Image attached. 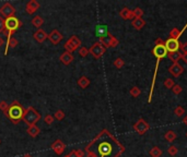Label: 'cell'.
<instances>
[{
	"label": "cell",
	"mask_w": 187,
	"mask_h": 157,
	"mask_svg": "<svg viewBox=\"0 0 187 157\" xmlns=\"http://www.w3.org/2000/svg\"><path fill=\"white\" fill-rule=\"evenodd\" d=\"M104 130H102L96 136L95 140L99 142L97 144V157H121L125 152V146L121 144L118 140L106 131V138L104 139Z\"/></svg>",
	"instance_id": "1"
},
{
	"label": "cell",
	"mask_w": 187,
	"mask_h": 157,
	"mask_svg": "<svg viewBox=\"0 0 187 157\" xmlns=\"http://www.w3.org/2000/svg\"><path fill=\"white\" fill-rule=\"evenodd\" d=\"M152 55L157 58V63H155L154 73H153V78H152V83H151V90H150V94H149L148 103H151V101H152L153 88H154V85H155V80H157V74H158V69H159L160 60L165 58V57L168 56V50H166V48H165V45H155L152 49Z\"/></svg>",
	"instance_id": "2"
},
{
	"label": "cell",
	"mask_w": 187,
	"mask_h": 157,
	"mask_svg": "<svg viewBox=\"0 0 187 157\" xmlns=\"http://www.w3.org/2000/svg\"><path fill=\"white\" fill-rule=\"evenodd\" d=\"M24 108L22 107V105L19 103V101H14L10 104L9 106L8 111L6 112V117L13 123V125H18L20 121L22 120L24 115Z\"/></svg>",
	"instance_id": "3"
},
{
	"label": "cell",
	"mask_w": 187,
	"mask_h": 157,
	"mask_svg": "<svg viewBox=\"0 0 187 157\" xmlns=\"http://www.w3.org/2000/svg\"><path fill=\"white\" fill-rule=\"evenodd\" d=\"M22 26V22L20 21L18 17H10L4 19V31L3 34L7 36V43H9L12 37L13 33L18 30L19 27Z\"/></svg>",
	"instance_id": "4"
},
{
	"label": "cell",
	"mask_w": 187,
	"mask_h": 157,
	"mask_svg": "<svg viewBox=\"0 0 187 157\" xmlns=\"http://www.w3.org/2000/svg\"><path fill=\"white\" fill-rule=\"evenodd\" d=\"M22 120H23V122L25 123L28 127L34 125H36V122H39V121L41 120V114H39L34 107L30 106V107L24 110V115H23Z\"/></svg>",
	"instance_id": "5"
},
{
	"label": "cell",
	"mask_w": 187,
	"mask_h": 157,
	"mask_svg": "<svg viewBox=\"0 0 187 157\" xmlns=\"http://www.w3.org/2000/svg\"><path fill=\"white\" fill-rule=\"evenodd\" d=\"M105 52H106V48L104 47L100 42L94 43L90 47V49H89V54L92 55L95 59H100L104 54H105Z\"/></svg>",
	"instance_id": "6"
},
{
	"label": "cell",
	"mask_w": 187,
	"mask_h": 157,
	"mask_svg": "<svg viewBox=\"0 0 187 157\" xmlns=\"http://www.w3.org/2000/svg\"><path fill=\"white\" fill-rule=\"evenodd\" d=\"M100 43L102 44V45L104 46L105 48H114L116 47L117 45L119 44V41L116 38V37L114 36V35H112L111 33H108L107 37H105V38H101L100 39Z\"/></svg>",
	"instance_id": "7"
},
{
	"label": "cell",
	"mask_w": 187,
	"mask_h": 157,
	"mask_svg": "<svg viewBox=\"0 0 187 157\" xmlns=\"http://www.w3.org/2000/svg\"><path fill=\"white\" fill-rule=\"evenodd\" d=\"M149 129H150V125H149L144 119H139V120L133 125V130H135L139 135L144 134L147 131H149Z\"/></svg>",
	"instance_id": "8"
},
{
	"label": "cell",
	"mask_w": 187,
	"mask_h": 157,
	"mask_svg": "<svg viewBox=\"0 0 187 157\" xmlns=\"http://www.w3.org/2000/svg\"><path fill=\"white\" fill-rule=\"evenodd\" d=\"M14 13H15V8L11 3H9V2L3 3L1 8H0V14L6 17V19L10 17H14Z\"/></svg>",
	"instance_id": "9"
},
{
	"label": "cell",
	"mask_w": 187,
	"mask_h": 157,
	"mask_svg": "<svg viewBox=\"0 0 187 157\" xmlns=\"http://www.w3.org/2000/svg\"><path fill=\"white\" fill-rule=\"evenodd\" d=\"M165 48L168 50V52H179V47H181V43L177 39H172V38H169L168 41L165 42Z\"/></svg>",
	"instance_id": "10"
},
{
	"label": "cell",
	"mask_w": 187,
	"mask_h": 157,
	"mask_svg": "<svg viewBox=\"0 0 187 157\" xmlns=\"http://www.w3.org/2000/svg\"><path fill=\"white\" fill-rule=\"evenodd\" d=\"M50 149L55 152V154H56V155L60 156L61 154L65 152V150H66V144H65L61 140H56L52 145H50Z\"/></svg>",
	"instance_id": "11"
},
{
	"label": "cell",
	"mask_w": 187,
	"mask_h": 157,
	"mask_svg": "<svg viewBox=\"0 0 187 157\" xmlns=\"http://www.w3.org/2000/svg\"><path fill=\"white\" fill-rule=\"evenodd\" d=\"M47 38L49 39V42L53 44V45H58L62 39V35L58 30H53L52 32L48 34Z\"/></svg>",
	"instance_id": "12"
},
{
	"label": "cell",
	"mask_w": 187,
	"mask_h": 157,
	"mask_svg": "<svg viewBox=\"0 0 187 157\" xmlns=\"http://www.w3.org/2000/svg\"><path fill=\"white\" fill-rule=\"evenodd\" d=\"M169 72H170L173 76H175V78H179L181 74H183L184 68H183V66H182L181 63H179V62L173 63V65L169 68Z\"/></svg>",
	"instance_id": "13"
},
{
	"label": "cell",
	"mask_w": 187,
	"mask_h": 157,
	"mask_svg": "<svg viewBox=\"0 0 187 157\" xmlns=\"http://www.w3.org/2000/svg\"><path fill=\"white\" fill-rule=\"evenodd\" d=\"M39 7H41L39 2H37L36 0H31V1H29L28 3H26L25 12L28 13V14H33V13H35L39 10Z\"/></svg>",
	"instance_id": "14"
},
{
	"label": "cell",
	"mask_w": 187,
	"mask_h": 157,
	"mask_svg": "<svg viewBox=\"0 0 187 157\" xmlns=\"http://www.w3.org/2000/svg\"><path fill=\"white\" fill-rule=\"evenodd\" d=\"M108 27L107 25H96L95 27V35L99 37V39L105 38L108 35Z\"/></svg>",
	"instance_id": "15"
},
{
	"label": "cell",
	"mask_w": 187,
	"mask_h": 157,
	"mask_svg": "<svg viewBox=\"0 0 187 157\" xmlns=\"http://www.w3.org/2000/svg\"><path fill=\"white\" fill-rule=\"evenodd\" d=\"M33 37H34V39L37 42V43L42 44V43H44L46 39H47L48 34L44 30H42V28H39V30H37L36 32L33 34Z\"/></svg>",
	"instance_id": "16"
},
{
	"label": "cell",
	"mask_w": 187,
	"mask_h": 157,
	"mask_svg": "<svg viewBox=\"0 0 187 157\" xmlns=\"http://www.w3.org/2000/svg\"><path fill=\"white\" fill-rule=\"evenodd\" d=\"M73 59H75L73 55L70 54V52H62L60 55V57H59V60H60L61 63H64L65 66H69L73 61Z\"/></svg>",
	"instance_id": "17"
},
{
	"label": "cell",
	"mask_w": 187,
	"mask_h": 157,
	"mask_svg": "<svg viewBox=\"0 0 187 157\" xmlns=\"http://www.w3.org/2000/svg\"><path fill=\"white\" fill-rule=\"evenodd\" d=\"M119 17L123 20H133L135 19V15H133L132 11L129 10L128 8H123L119 12Z\"/></svg>",
	"instance_id": "18"
},
{
	"label": "cell",
	"mask_w": 187,
	"mask_h": 157,
	"mask_svg": "<svg viewBox=\"0 0 187 157\" xmlns=\"http://www.w3.org/2000/svg\"><path fill=\"white\" fill-rule=\"evenodd\" d=\"M131 25L135 27V30L140 31L144 25H146V21H144L142 17H135L131 22Z\"/></svg>",
	"instance_id": "19"
},
{
	"label": "cell",
	"mask_w": 187,
	"mask_h": 157,
	"mask_svg": "<svg viewBox=\"0 0 187 157\" xmlns=\"http://www.w3.org/2000/svg\"><path fill=\"white\" fill-rule=\"evenodd\" d=\"M26 132H28L29 135L32 136V138H36V136L41 133V129H39L36 125H30V127H28V129H26Z\"/></svg>",
	"instance_id": "20"
},
{
	"label": "cell",
	"mask_w": 187,
	"mask_h": 157,
	"mask_svg": "<svg viewBox=\"0 0 187 157\" xmlns=\"http://www.w3.org/2000/svg\"><path fill=\"white\" fill-rule=\"evenodd\" d=\"M168 57L170 58L171 61H173V63L179 62L181 59H183V54L179 52H168Z\"/></svg>",
	"instance_id": "21"
},
{
	"label": "cell",
	"mask_w": 187,
	"mask_h": 157,
	"mask_svg": "<svg viewBox=\"0 0 187 157\" xmlns=\"http://www.w3.org/2000/svg\"><path fill=\"white\" fill-rule=\"evenodd\" d=\"M176 138H177L176 132L173 131V130H170V131H168L165 134H164V139H165V140L168 141V142H170V143L174 142V141L176 140Z\"/></svg>",
	"instance_id": "22"
},
{
	"label": "cell",
	"mask_w": 187,
	"mask_h": 157,
	"mask_svg": "<svg viewBox=\"0 0 187 157\" xmlns=\"http://www.w3.org/2000/svg\"><path fill=\"white\" fill-rule=\"evenodd\" d=\"M31 23H32V25L35 26V27L41 28V26L43 25V23H44V20H43V17H39V15H35V17L32 19V21H31Z\"/></svg>",
	"instance_id": "23"
},
{
	"label": "cell",
	"mask_w": 187,
	"mask_h": 157,
	"mask_svg": "<svg viewBox=\"0 0 187 157\" xmlns=\"http://www.w3.org/2000/svg\"><path fill=\"white\" fill-rule=\"evenodd\" d=\"M77 83H78V85H79L80 87L83 88V90H84V88H86L89 85H90V80H89L88 78H86V76H82L81 78H80L79 80H78Z\"/></svg>",
	"instance_id": "24"
},
{
	"label": "cell",
	"mask_w": 187,
	"mask_h": 157,
	"mask_svg": "<svg viewBox=\"0 0 187 157\" xmlns=\"http://www.w3.org/2000/svg\"><path fill=\"white\" fill-rule=\"evenodd\" d=\"M162 153H163V152H162V150L160 149L159 146H153L152 149L150 150V152H149L151 157H161Z\"/></svg>",
	"instance_id": "25"
},
{
	"label": "cell",
	"mask_w": 187,
	"mask_h": 157,
	"mask_svg": "<svg viewBox=\"0 0 187 157\" xmlns=\"http://www.w3.org/2000/svg\"><path fill=\"white\" fill-rule=\"evenodd\" d=\"M68 41L70 42V43L72 44V45L75 46V47L77 48V49L80 47V46H81V41H80V39L78 38V37L75 36V35H73V36H71L70 38L68 39Z\"/></svg>",
	"instance_id": "26"
},
{
	"label": "cell",
	"mask_w": 187,
	"mask_h": 157,
	"mask_svg": "<svg viewBox=\"0 0 187 157\" xmlns=\"http://www.w3.org/2000/svg\"><path fill=\"white\" fill-rule=\"evenodd\" d=\"M129 93H130V95L132 97H139L140 94H141V90L138 86H132L130 88V91H129Z\"/></svg>",
	"instance_id": "27"
},
{
	"label": "cell",
	"mask_w": 187,
	"mask_h": 157,
	"mask_svg": "<svg viewBox=\"0 0 187 157\" xmlns=\"http://www.w3.org/2000/svg\"><path fill=\"white\" fill-rule=\"evenodd\" d=\"M169 38L177 39V41H179V28L174 27L173 30H171V32H170V37H169Z\"/></svg>",
	"instance_id": "28"
},
{
	"label": "cell",
	"mask_w": 187,
	"mask_h": 157,
	"mask_svg": "<svg viewBox=\"0 0 187 157\" xmlns=\"http://www.w3.org/2000/svg\"><path fill=\"white\" fill-rule=\"evenodd\" d=\"M65 117H66V115H65L64 110H61V109L56 110V112L54 114V118L56 119V120H58V121H61Z\"/></svg>",
	"instance_id": "29"
},
{
	"label": "cell",
	"mask_w": 187,
	"mask_h": 157,
	"mask_svg": "<svg viewBox=\"0 0 187 157\" xmlns=\"http://www.w3.org/2000/svg\"><path fill=\"white\" fill-rule=\"evenodd\" d=\"M64 47H65V49H66V52H70V54H71V52H73L75 49H77V48H75V46H73L72 44H71L69 41L66 42V44H65Z\"/></svg>",
	"instance_id": "30"
},
{
	"label": "cell",
	"mask_w": 187,
	"mask_h": 157,
	"mask_svg": "<svg viewBox=\"0 0 187 157\" xmlns=\"http://www.w3.org/2000/svg\"><path fill=\"white\" fill-rule=\"evenodd\" d=\"M174 114L176 117H182L185 114V109H184V107H182V106H177L174 109Z\"/></svg>",
	"instance_id": "31"
},
{
	"label": "cell",
	"mask_w": 187,
	"mask_h": 157,
	"mask_svg": "<svg viewBox=\"0 0 187 157\" xmlns=\"http://www.w3.org/2000/svg\"><path fill=\"white\" fill-rule=\"evenodd\" d=\"M171 90H172V92L174 93L175 95H179L182 92H183V87H182V86L179 85V84H175V85L173 86V87L171 88Z\"/></svg>",
	"instance_id": "32"
},
{
	"label": "cell",
	"mask_w": 187,
	"mask_h": 157,
	"mask_svg": "<svg viewBox=\"0 0 187 157\" xmlns=\"http://www.w3.org/2000/svg\"><path fill=\"white\" fill-rule=\"evenodd\" d=\"M114 66L117 68V69H122V68L125 66V61H124V59H122V58H117V59H115V61H114Z\"/></svg>",
	"instance_id": "33"
},
{
	"label": "cell",
	"mask_w": 187,
	"mask_h": 157,
	"mask_svg": "<svg viewBox=\"0 0 187 157\" xmlns=\"http://www.w3.org/2000/svg\"><path fill=\"white\" fill-rule=\"evenodd\" d=\"M177 152H179V149H177L175 145H171V146H169V149H168V153H169V155H171V156H175L177 154Z\"/></svg>",
	"instance_id": "34"
},
{
	"label": "cell",
	"mask_w": 187,
	"mask_h": 157,
	"mask_svg": "<svg viewBox=\"0 0 187 157\" xmlns=\"http://www.w3.org/2000/svg\"><path fill=\"white\" fill-rule=\"evenodd\" d=\"M174 85H175V82L173 81L172 79H166L165 81H164V86H165L168 90H171Z\"/></svg>",
	"instance_id": "35"
},
{
	"label": "cell",
	"mask_w": 187,
	"mask_h": 157,
	"mask_svg": "<svg viewBox=\"0 0 187 157\" xmlns=\"http://www.w3.org/2000/svg\"><path fill=\"white\" fill-rule=\"evenodd\" d=\"M9 104L7 103L6 101H0V110H2V111L4 112V114H6L7 111H8V109H9Z\"/></svg>",
	"instance_id": "36"
},
{
	"label": "cell",
	"mask_w": 187,
	"mask_h": 157,
	"mask_svg": "<svg viewBox=\"0 0 187 157\" xmlns=\"http://www.w3.org/2000/svg\"><path fill=\"white\" fill-rule=\"evenodd\" d=\"M132 13H133V15H135V17H141L142 15H143V11H142V9L139 8V7L136 8V9H133Z\"/></svg>",
	"instance_id": "37"
},
{
	"label": "cell",
	"mask_w": 187,
	"mask_h": 157,
	"mask_svg": "<svg viewBox=\"0 0 187 157\" xmlns=\"http://www.w3.org/2000/svg\"><path fill=\"white\" fill-rule=\"evenodd\" d=\"M54 120H55V118L52 116V115H46L45 117H44V121L46 122V125H52L53 122H54Z\"/></svg>",
	"instance_id": "38"
},
{
	"label": "cell",
	"mask_w": 187,
	"mask_h": 157,
	"mask_svg": "<svg viewBox=\"0 0 187 157\" xmlns=\"http://www.w3.org/2000/svg\"><path fill=\"white\" fill-rule=\"evenodd\" d=\"M79 55L84 58V57H86L89 55V49L86 47H81L79 49Z\"/></svg>",
	"instance_id": "39"
},
{
	"label": "cell",
	"mask_w": 187,
	"mask_h": 157,
	"mask_svg": "<svg viewBox=\"0 0 187 157\" xmlns=\"http://www.w3.org/2000/svg\"><path fill=\"white\" fill-rule=\"evenodd\" d=\"M181 52L183 55H187V43H181Z\"/></svg>",
	"instance_id": "40"
},
{
	"label": "cell",
	"mask_w": 187,
	"mask_h": 157,
	"mask_svg": "<svg viewBox=\"0 0 187 157\" xmlns=\"http://www.w3.org/2000/svg\"><path fill=\"white\" fill-rule=\"evenodd\" d=\"M4 31V19L0 17V33H3Z\"/></svg>",
	"instance_id": "41"
},
{
	"label": "cell",
	"mask_w": 187,
	"mask_h": 157,
	"mask_svg": "<svg viewBox=\"0 0 187 157\" xmlns=\"http://www.w3.org/2000/svg\"><path fill=\"white\" fill-rule=\"evenodd\" d=\"M164 44H165V42H164L162 38H160V37L155 39V42H154V46L155 45H164Z\"/></svg>",
	"instance_id": "42"
},
{
	"label": "cell",
	"mask_w": 187,
	"mask_h": 157,
	"mask_svg": "<svg viewBox=\"0 0 187 157\" xmlns=\"http://www.w3.org/2000/svg\"><path fill=\"white\" fill-rule=\"evenodd\" d=\"M75 153H77V155L79 157L84 156V151H82V150H75Z\"/></svg>",
	"instance_id": "43"
},
{
	"label": "cell",
	"mask_w": 187,
	"mask_h": 157,
	"mask_svg": "<svg viewBox=\"0 0 187 157\" xmlns=\"http://www.w3.org/2000/svg\"><path fill=\"white\" fill-rule=\"evenodd\" d=\"M67 156H68V157H79V156L77 155V153H75V150H73V151H71L70 153H69Z\"/></svg>",
	"instance_id": "44"
},
{
	"label": "cell",
	"mask_w": 187,
	"mask_h": 157,
	"mask_svg": "<svg viewBox=\"0 0 187 157\" xmlns=\"http://www.w3.org/2000/svg\"><path fill=\"white\" fill-rule=\"evenodd\" d=\"M183 60L185 61V63L187 65V55H183Z\"/></svg>",
	"instance_id": "45"
},
{
	"label": "cell",
	"mask_w": 187,
	"mask_h": 157,
	"mask_svg": "<svg viewBox=\"0 0 187 157\" xmlns=\"http://www.w3.org/2000/svg\"><path fill=\"white\" fill-rule=\"evenodd\" d=\"M183 122L185 123V125H187V115H186L185 117H184V119H183Z\"/></svg>",
	"instance_id": "46"
},
{
	"label": "cell",
	"mask_w": 187,
	"mask_h": 157,
	"mask_svg": "<svg viewBox=\"0 0 187 157\" xmlns=\"http://www.w3.org/2000/svg\"><path fill=\"white\" fill-rule=\"evenodd\" d=\"M3 44H4V42H3V39H2V38H1V37H0V47H1V46H2V45H3Z\"/></svg>",
	"instance_id": "47"
},
{
	"label": "cell",
	"mask_w": 187,
	"mask_h": 157,
	"mask_svg": "<svg viewBox=\"0 0 187 157\" xmlns=\"http://www.w3.org/2000/svg\"><path fill=\"white\" fill-rule=\"evenodd\" d=\"M22 157H33V156L31 155V154H24V155L22 156Z\"/></svg>",
	"instance_id": "48"
},
{
	"label": "cell",
	"mask_w": 187,
	"mask_h": 157,
	"mask_svg": "<svg viewBox=\"0 0 187 157\" xmlns=\"http://www.w3.org/2000/svg\"><path fill=\"white\" fill-rule=\"evenodd\" d=\"M65 157H68V156H67V155H66V156H65Z\"/></svg>",
	"instance_id": "49"
},
{
	"label": "cell",
	"mask_w": 187,
	"mask_h": 157,
	"mask_svg": "<svg viewBox=\"0 0 187 157\" xmlns=\"http://www.w3.org/2000/svg\"><path fill=\"white\" fill-rule=\"evenodd\" d=\"M186 136H187V133H186Z\"/></svg>",
	"instance_id": "50"
}]
</instances>
